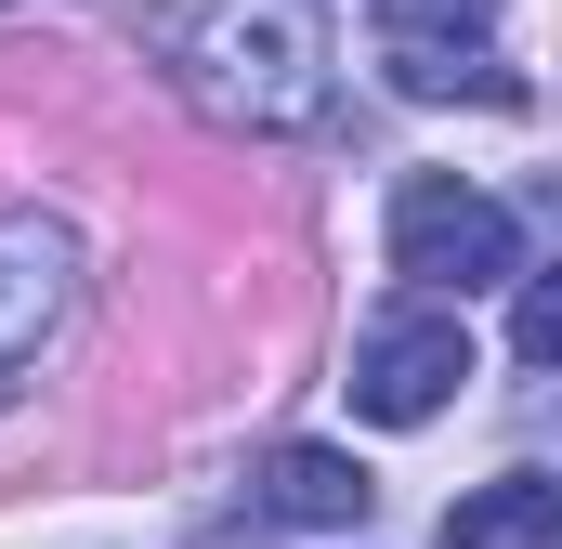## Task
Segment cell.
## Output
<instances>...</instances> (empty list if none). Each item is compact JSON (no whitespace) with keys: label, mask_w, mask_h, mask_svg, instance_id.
Segmentation results:
<instances>
[{"label":"cell","mask_w":562,"mask_h":549,"mask_svg":"<svg viewBox=\"0 0 562 549\" xmlns=\"http://www.w3.org/2000/svg\"><path fill=\"white\" fill-rule=\"evenodd\" d=\"M445 549H562V484L550 471H497L445 511Z\"/></svg>","instance_id":"obj_7"},{"label":"cell","mask_w":562,"mask_h":549,"mask_svg":"<svg viewBox=\"0 0 562 549\" xmlns=\"http://www.w3.org/2000/svg\"><path fill=\"white\" fill-rule=\"evenodd\" d=\"M157 53L223 132H314L327 119V26H314V0H183L157 26Z\"/></svg>","instance_id":"obj_1"},{"label":"cell","mask_w":562,"mask_h":549,"mask_svg":"<svg viewBox=\"0 0 562 549\" xmlns=\"http://www.w3.org/2000/svg\"><path fill=\"white\" fill-rule=\"evenodd\" d=\"M458 380H471V327H458L445 301H406V314H380V327L353 340V418H380V432L445 418Z\"/></svg>","instance_id":"obj_4"},{"label":"cell","mask_w":562,"mask_h":549,"mask_svg":"<svg viewBox=\"0 0 562 549\" xmlns=\"http://www.w3.org/2000/svg\"><path fill=\"white\" fill-rule=\"evenodd\" d=\"M393 274H406L419 301L510 288V274H524V223H510L471 170H406V183H393Z\"/></svg>","instance_id":"obj_2"},{"label":"cell","mask_w":562,"mask_h":549,"mask_svg":"<svg viewBox=\"0 0 562 549\" xmlns=\"http://www.w3.org/2000/svg\"><path fill=\"white\" fill-rule=\"evenodd\" d=\"M262 511H276V524H367L380 484H367V458H340V445H276V458H262Z\"/></svg>","instance_id":"obj_6"},{"label":"cell","mask_w":562,"mask_h":549,"mask_svg":"<svg viewBox=\"0 0 562 549\" xmlns=\"http://www.w3.org/2000/svg\"><path fill=\"white\" fill-rule=\"evenodd\" d=\"M510 354H524V367H550V354H562V301H550V274H524V314H510Z\"/></svg>","instance_id":"obj_8"},{"label":"cell","mask_w":562,"mask_h":549,"mask_svg":"<svg viewBox=\"0 0 562 549\" xmlns=\"http://www.w3.org/2000/svg\"><path fill=\"white\" fill-rule=\"evenodd\" d=\"M497 0H380V66L406 105H524V79L497 66Z\"/></svg>","instance_id":"obj_3"},{"label":"cell","mask_w":562,"mask_h":549,"mask_svg":"<svg viewBox=\"0 0 562 549\" xmlns=\"http://www.w3.org/2000/svg\"><path fill=\"white\" fill-rule=\"evenodd\" d=\"M66 301H79V236H66V210H0V406H13V380L40 367V340L66 327Z\"/></svg>","instance_id":"obj_5"}]
</instances>
